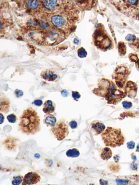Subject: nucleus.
<instances>
[{
	"mask_svg": "<svg viewBox=\"0 0 139 185\" xmlns=\"http://www.w3.org/2000/svg\"><path fill=\"white\" fill-rule=\"evenodd\" d=\"M93 92L95 94L105 98L111 104H116L126 96L114 83L106 79L101 80L98 87Z\"/></svg>",
	"mask_w": 139,
	"mask_h": 185,
	"instance_id": "nucleus-1",
	"label": "nucleus"
},
{
	"mask_svg": "<svg viewBox=\"0 0 139 185\" xmlns=\"http://www.w3.org/2000/svg\"><path fill=\"white\" fill-rule=\"evenodd\" d=\"M40 121L37 112L31 107L24 110L19 124L20 130L27 135H34L40 130Z\"/></svg>",
	"mask_w": 139,
	"mask_h": 185,
	"instance_id": "nucleus-2",
	"label": "nucleus"
},
{
	"mask_svg": "<svg viewBox=\"0 0 139 185\" xmlns=\"http://www.w3.org/2000/svg\"><path fill=\"white\" fill-rule=\"evenodd\" d=\"M101 136L106 146L115 148L124 144L125 137L120 129L108 127L102 133Z\"/></svg>",
	"mask_w": 139,
	"mask_h": 185,
	"instance_id": "nucleus-3",
	"label": "nucleus"
},
{
	"mask_svg": "<svg viewBox=\"0 0 139 185\" xmlns=\"http://www.w3.org/2000/svg\"><path fill=\"white\" fill-rule=\"evenodd\" d=\"M95 44L102 50H107L111 47V40L104 29H98L96 32Z\"/></svg>",
	"mask_w": 139,
	"mask_h": 185,
	"instance_id": "nucleus-4",
	"label": "nucleus"
},
{
	"mask_svg": "<svg viewBox=\"0 0 139 185\" xmlns=\"http://www.w3.org/2000/svg\"><path fill=\"white\" fill-rule=\"evenodd\" d=\"M65 39L64 33L59 29H53L47 34L45 39V43L47 45H54L60 43Z\"/></svg>",
	"mask_w": 139,
	"mask_h": 185,
	"instance_id": "nucleus-5",
	"label": "nucleus"
},
{
	"mask_svg": "<svg viewBox=\"0 0 139 185\" xmlns=\"http://www.w3.org/2000/svg\"><path fill=\"white\" fill-rule=\"evenodd\" d=\"M129 73V71L127 67L119 66L117 67L112 77L115 79L118 87L120 88L123 87Z\"/></svg>",
	"mask_w": 139,
	"mask_h": 185,
	"instance_id": "nucleus-6",
	"label": "nucleus"
},
{
	"mask_svg": "<svg viewBox=\"0 0 139 185\" xmlns=\"http://www.w3.org/2000/svg\"><path fill=\"white\" fill-rule=\"evenodd\" d=\"M56 138L59 141H62L66 138L69 133L67 124L63 121L58 122L51 128Z\"/></svg>",
	"mask_w": 139,
	"mask_h": 185,
	"instance_id": "nucleus-7",
	"label": "nucleus"
},
{
	"mask_svg": "<svg viewBox=\"0 0 139 185\" xmlns=\"http://www.w3.org/2000/svg\"><path fill=\"white\" fill-rule=\"evenodd\" d=\"M41 179L39 174L35 172H31L26 174L23 179L22 184L30 185L34 184L40 182Z\"/></svg>",
	"mask_w": 139,
	"mask_h": 185,
	"instance_id": "nucleus-8",
	"label": "nucleus"
},
{
	"mask_svg": "<svg viewBox=\"0 0 139 185\" xmlns=\"http://www.w3.org/2000/svg\"><path fill=\"white\" fill-rule=\"evenodd\" d=\"M91 132L94 135H98L106 129V126L98 121H93L89 127Z\"/></svg>",
	"mask_w": 139,
	"mask_h": 185,
	"instance_id": "nucleus-9",
	"label": "nucleus"
},
{
	"mask_svg": "<svg viewBox=\"0 0 139 185\" xmlns=\"http://www.w3.org/2000/svg\"><path fill=\"white\" fill-rule=\"evenodd\" d=\"M41 77L46 80L53 81L56 80L58 78V75L54 71L47 69L41 72Z\"/></svg>",
	"mask_w": 139,
	"mask_h": 185,
	"instance_id": "nucleus-10",
	"label": "nucleus"
},
{
	"mask_svg": "<svg viewBox=\"0 0 139 185\" xmlns=\"http://www.w3.org/2000/svg\"><path fill=\"white\" fill-rule=\"evenodd\" d=\"M51 21V23L57 27H62L66 24L65 19L60 15H54L52 16Z\"/></svg>",
	"mask_w": 139,
	"mask_h": 185,
	"instance_id": "nucleus-11",
	"label": "nucleus"
},
{
	"mask_svg": "<svg viewBox=\"0 0 139 185\" xmlns=\"http://www.w3.org/2000/svg\"><path fill=\"white\" fill-rule=\"evenodd\" d=\"M137 90V86L133 82H128L126 88V95H127L129 97L133 98L135 96Z\"/></svg>",
	"mask_w": 139,
	"mask_h": 185,
	"instance_id": "nucleus-12",
	"label": "nucleus"
},
{
	"mask_svg": "<svg viewBox=\"0 0 139 185\" xmlns=\"http://www.w3.org/2000/svg\"><path fill=\"white\" fill-rule=\"evenodd\" d=\"M10 109V102L5 97L0 98V112L8 113Z\"/></svg>",
	"mask_w": 139,
	"mask_h": 185,
	"instance_id": "nucleus-13",
	"label": "nucleus"
},
{
	"mask_svg": "<svg viewBox=\"0 0 139 185\" xmlns=\"http://www.w3.org/2000/svg\"><path fill=\"white\" fill-rule=\"evenodd\" d=\"M43 111L46 114H51L55 111V106L51 100H48L45 102L43 106Z\"/></svg>",
	"mask_w": 139,
	"mask_h": 185,
	"instance_id": "nucleus-14",
	"label": "nucleus"
},
{
	"mask_svg": "<svg viewBox=\"0 0 139 185\" xmlns=\"http://www.w3.org/2000/svg\"><path fill=\"white\" fill-rule=\"evenodd\" d=\"M126 40L128 42L129 45H131V47H133V46H135V49L137 47V44L139 43V40L136 38V37L133 34H128L126 37Z\"/></svg>",
	"mask_w": 139,
	"mask_h": 185,
	"instance_id": "nucleus-15",
	"label": "nucleus"
},
{
	"mask_svg": "<svg viewBox=\"0 0 139 185\" xmlns=\"http://www.w3.org/2000/svg\"><path fill=\"white\" fill-rule=\"evenodd\" d=\"M112 151L109 148H104L101 153V157L104 160H108L112 156Z\"/></svg>",
	"mask_w": 139,
	"mask_h": 185,
	"instance_id": "nucleus-16",
	"label": "nucleus"
},
{
	"mask_svg": "<svg viewBox=\"0 0 139 185\" xmlns=\"http://www.w3.org/2000/svg\"><path fill=\"white\" fill-rule=\"evenodd\" d=\"M58 0H44L43 6L48 10H53L56 8Z\"/></svg>",
	"mask_w": 139,
	"mask_h": 185,
	"instance_id": "nucleus-17",
	"label": "nucleus"
},
{
	"mask_svg": "<svg viewBox=\"0 0 139 185\" xmlns=\"http://www.w3.org/2000/svg\"><path fill=\"white\" fill-rule=\"evenodd\" d=\"M57 122V119L53 115H49L45 120V123L47 126H51V127H54L56 125Z\"/></svg>",
	"mask_w": 139,
	"mask_h": 185,
	"instance_id": "nucleus-18",
	"label": "nucleus"
},
{
	"mask_svg": "<svg viewBox=\"0 0 139 185\" xmlns=\"http://www.w3.org/2000/svg\"><path fill=\"white\" fill-rule=\"evenodd\" d=\"M66 155L70 157H77L80 156V151L78 149L73 148L67 151Z\"/></svg>",
	"mask_w": 139,
	"mask_h": 185,
	"instance_id": "nucleus-19",
	"label": "nucleus"
},
{
	"mask_svg": "<svg viewBox=\"0 0 139 185\" xmlns=\"http://www.w3.org/2000/svg\"><path fill=\"white\" fill-rule=\"evenodd\" d=\"M38 0H27V5L32 9H35L38 6Z\"/></svg>",
	"mask_w": 139,
	"mask_h": 185,
	"instance_id": "nucleus-20",
	"label": "nucleus"
},
{
	"mask_svg": "<svg viewBox=\"0 0 139 185\" xmlns=\"http://www.w3.org/2000/svg\"><path fill=\"white\" fill-rule=\"evenodd\" d=\"M78 55L81 58H84L86 56L87 52L84 48L81 47L78 50Z\"/></svg>",
	"mask_w": 139,
	"mask_h": 185,
	"instance_id": "nucleus-21",
	"label": "nucleus"
},
{
	"mask_svg": "<svg viewBox=\"0 0 139 185\" xmlns=\"http://www.w3.org/2000/svg\"><path fill=\"white\" fill-rule=\"evenodd\" d=\"M22 179L21 176H17L13 178V180L12 181L13 184H19L22 182Z\"/></svg>",
	"mask_w": 139,
	"mask_h": 185,
	"instance_id": "nucleus-22",
	"label": "nucleus"
},
{
	"mask_svg": "<svg viewBox=\"0 0 139 185\" xmlns=\"http://www.w3.org/2000/svg\"><path fill=\"white\" fill-rule=\"evenodd\" d=\"M7 120L10 123H15L17 121L16 116L14 114H10L7 116Z\"/></svg>",
	"mask_w": 139,
	"mask_h": 185,
	"instance_id": "nucleus-23",
	"label": "nucleus"
},
{
	"mask_svg": "<svg viewBox=\"0 0 139 185\" xmlns=\"http://www.w3.org/2000/svg\"><path fill=\"white\" fill-rule=\"evenodd\" d=\"M72 96L75 100H78L81 98V95L77 91H72Z\"/></svg>",
	"mask_w": 139,
	"mask_h": 185,
	"instance_id": "nucleus-24",
	"label": "nucleus"
},
{
	"mask_svg": "<svg viewBox=\"0 0 139 185\" xmlns=\"http://www.w3.org/2000/svg\"><path fill=\"white\" fill-rule=\"evenodd\" d=\"M122 105L125 109H130L132 107V103L131 102H127V101H124L122 102Z\"/></svg>",
	"mask_w": 139,
	"mask_h": 185,
	"instance_id": "nucleus-25",
	"label": "nucleus"
},
{
	"mask_svg": "<svg viewBox=\"0 0 139 185\" xmlns=\"http://www.w3.org/2000/svg\"><path fill=\"white\" fill-rule=\"evenodd\" d=\"M40 24L41 27L43 29H46L48 27L47 23L46 22H45V21H43V20H40Z\"/></svg>",
	"mask_w": 139,
	"mask_h": 185,
	"instance_id": "nucleus-26",
	"label": "nucleus"
},
{
	"mask_svg": "<svg viewBox=\"0 0 139 185\" xmlns=\"http://www.w3.org/2000/svg\"><path fill=\"white\" fill-rule=\"evenodd\" d=\"M15 96L17 97H21L23 96V92L21 91V90H18V89H16L15 91Z\"/></svg>",
	"mask_w": 139,
	"mask_h": 185,
	"instance_id": "nucleus-27",
	"label": "nucleus"
},
{
	"mask_svg": "<svg viewBox=\"0 0 139 185\" xmlns=\"http://www.w3.org/2000/svg\"><path fill=\"white\" fill-rule=\"evenodd\" d=\"M127 147H128V149H133L135 147V143L133 141H130V142H129L127 143Z\"/></svg>",
	"mask_w": 139,
	"mask_h": 185,
	"instance_id": "nucleus-28",
	"label": "nucleus"
},
{
	"mask_svg": "<svg viewBox=\"0 0 139 185\" xmlns=\"http://www.w3.org/2000/svg\"><path fill=\"white\" fill-rule=\"evenodd\" d=\"M69 125L70 126V127L73 129H76L77 127V123L75 121H72L70 122Z\"/></svg>",
	"mask_w": 139,
	"mask_h": 185,
	"instance_id": "nucleus-29",
	"label": "nucleus"
},
{
	"mask_svg": "<svg viewBox=\"0 0 139 185\" xmlns=\"http://www.w3.org/2000/svg\"><path fill=\"white\" fill-rule=\"evenodd\" d=\"M36 106H40L42 104V101L40 99H36L34 101L33 103Z\"/></svg>",
	"mask_w": 139,
	"mask_h": 185,
	"instance_id": "nucleus-30",
	"label": "nucleus"
},
{
	"mask_svg": "<svg viewBox=\"0 0 139 185\" xmlns=\"http://www.w3.org/2000/svg\"><path fill=\"white\" fill-rule=\"evenodd\" d=\"M4 120V115L0 113V124H1L3 123Z\"/></svg>",
	"mask_w": 139,
	"mask_h": 185,
	"instance_id": "nucleus-31",
	"label": "nucleus"
},
{
	"mask_svg": "<svg viewBox=\"0 0 139 185\" xmlns=\"http://www.w3.org/2000/svg\"><path fill=\"white\" fill-rule=\"evenodd\" d=\"M137 1L138 0H128V2L132 5H135L137 3Z\"/></svg>",
	"mask_w": 139,
	"mask_h": 185,
	"instance_id": "nucleus-32",
	"label": "nucleus"
},
{
	"mask_svg": "<svg viewBox=\"0 0 139 185\" xmlns=\"http://www.w3.org/2000/svg\"><path fill=\"white\" fill-rule=\"evenodd\" d=\"M61 93H62V95L63 96H64V97H67V96H68V92H67L66 90H65L62 91V92H61Z\"/></svg>",
	"mask_w": 139,
	"mask_h": 185,
	"instance_id": "nucleus-33",
	"label": "nucleus"
},
{
	"mask_svg": "<svg viewBox=\"0 0 139 185\" xmlns=\"http://www.w3.org/2000/svg\"><path fill=\"white\" fill-rule=\"evenodd\" d=\"M29 23V24L31 25V26H33V27H35L37 25V23H36V22H35L34 20H31Z\"/></svg>",
	"mask_w": 139,
	"mask_h": 185,
	"instance_id": "nucleus-34",
	"label": "nucleus"
},
{
	"mask_svg": "<svg viewBox=\"0 0 139 185\" xmlns=\"http://www.w3.org/2000/svg\"><path fill=\"white\" fill-rule=\"evenodd\" d=\"M131 168L133 170H136L137 168V166L135 163H133L131 165Z\"/></svg>",
	"mask_w": 139,
	"mask_h": 185,
	"instance_id": "nucleus-35",
	"label": "nucleus"
},
{
	"mask_svg": "<svg viewBox=\"0 0 139 185\" xmlns=\"http://www.w3.org/2000/svg\"><path fill=\"white\" fill-rule=\"evenodd\" d=\"M136 65L137 69L139 70V59L136 61Z\"/></svg>",
	"mask_w": 139,
	"mask_h": 185,
	"instance_id": "nucleus-36",
	"label": "nucleus"
},
{
	"mask_svg": "<svg viewBox=\"0 0 139 185\" xmlns=\"http://www.w3.org/2000/svg\"><path fill=\"white\" fill-rule=\"evenodd\" d=\"M74 43H75V44H78V43H79V40H78L77 39H75V40H74Z\"/></svg>",
	"mask_w": 139,
	"mask_h": 185,
	"instance_id": "nucleus-37",
	"label": "nucleus"
},
{
	"mask_svg": "<svg viewBox=\"0 0 139 185\" xmlns=\"http://www.w3.org/2000/svg\"><path fill=\"white\" fill-rule=\"evenodd\" d=\"M136 151H137V152H139V144L137 146V147H136Z\"/></svg>",
	"mask_w": 139,
	"mask_h": 185,
	"instance_id": "nucleus-38",
	"label": "nucleus"
},
{
	"mask_svg": "<svg viewBox=\"0 0 139 185\" xmlns=\"http://www.w3.org/2000/svg\"><path fill=\"white\" fill-rule=\"evenodd\" d=\"M1 28H2V24L1 22H0V29H1Z\"/></svg>",
	"mask_w": 139,
	"mask_h": 185,
	"instance_id": "nucleus-39",
	"label": "nucleus"
},
{
	"mask_svg": "<svg viewBox=\"0 0 139 185\" xmlns=\"http://www.w3.org/2000/svg\"><path fill=\"white\" fill-rule=\"evenodd\" d=\"M76 1H79V0H76Z\"/></svg>",
	"mask_w": 139,
	"mask_h": 185,
	"instance_id": "nucleus-40",
	"label": "nucleus"
}]
</instances>
